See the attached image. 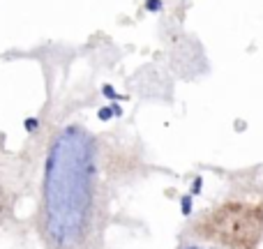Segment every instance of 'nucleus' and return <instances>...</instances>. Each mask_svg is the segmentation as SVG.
I'll list each match as a JSON object with an SVG mask.
<instances>
[{
  "instance_id": "3",
  "label": "nucleus",
  "mask_w": 263,
  "mask_h": 249,
  "mask_svg": "<svg viewBox=\"0 0 263 249\" xmlns=\"http://www.w3.org/2000/svg\"><path fill=\"white\" fill-rule=\"evenodd\" d=\"M145 9H148V12H162L164 3L162 0H145Z\"/></svg>"
},
{
  "instance_id": "5",
  "label": "nucleus",
  "mask_w": 263,
  "mask_h": 249,
  "mask_svg": "<svg viewBox=\"0 0 263 249\" xmlns=\"http://www.w3.org/2000/svg\"><path fill=\"white\" fill-rule=\"evenodd\" d=\"M102 92H104V95L109 97V100H120V95H118V92H116L111 86H104V88H102Z\"/></svg>"
},
{
  "instance_id": "9",
  "label": "nucleus",
  "mask_w": 263,
  "mask_h": 249,
  "mask_svg": "<svg viewBox=\"0 0 263 249\" xmlns=\"http://www.w3.org/2000/svg\"><path fill=\"white\" fill-rule=\"evenodd\" d=\"M182 249H203V247H199V245H187V247H182Z\"/></svg>"
},
{
  "instance_id": "8",
  "label": "nucleus",
  "mask_w": 263,
  "mask_h": 249,
  "mask_svg": "<svg viewBox=\"0 0 263 249\" xmlns=\"http://www.w3.org/2000/svg\"><path fill=\"white\" fill-rule=\"evenodd\" d=\"M199 187H201V178H196V180H194V189H192V194H199Z\"/></svg>"
},
{
  "instance_id": "2",
  "label": "nucleus",
  "mask_w": 263,
  "mask_h": 249,
  "mask_svg": "<svg viewBox=\"0 0 263 249\" xmlns=\"http://www.w3.org/2000/svg\"><path fill=\"white\" fill-rule=\"evenodd\" d=\"M194 233L227 249H256L263 238V205L227 201L194 224Z\"/></svg>"
},
{
  "instance_id": "4",
  "label": "nucleus",
  "mask_w": 263,
  "mask_h": 249,
  "mask_svg": "<svg viewBox=\"0 0 263 249\" xmlns=\"http://www.w3.org/2000/svg\"><path fill=\"white\" fill-rule=\"evenodd\" d=\"M97 116H100V120H111L114 118V106H104V109H100L97 111Z\"/></svg>"
},
{
  "instance_id": "1",
  "label": "nucleus",
  "mask_w": 263,
  "mask_h": 249,
  "mask_svg": "<svg viewBox=\"0 0 263 249\" xmlns=\"http://www.w3.org/2000/svg\"><path fill=\"white\" fill-rule=\"evenodd\" d=\"M97 215V143L69 125L53 139L44 166L42 236L49 249H88Z\"/></svg>"
},
{
  "instance_id": "7",
  "label": "nucleus",
  "mask_w": 263,
  "mask_h": 249,
  "mask_svg": "<svg viewBox=\"0 0 263 249\" xmlns=\"http://www.w3.org/2000/svg\"><path fill=\"white\" fill-rule=\"evenodd\" d=\"M182 213L185 215L192 213V196H185V199H182Z\"/></svg>"
},
{
  "instance_id": "6",
  "label": "nucleus",
  "mask_w": 263,
  "mask_h": 249,
  "mask_svg": "<svg viewBox=\"0 0 263 249\" xmlns=\"http://www.w3.org/2000/svg\"><path fill=\"white\" fill-rule=\"evenodd\" d=\"M37 127H40V120H37V118H28L26 120V129L28 131H35Z\"/></svg>"
}]
</instances>
